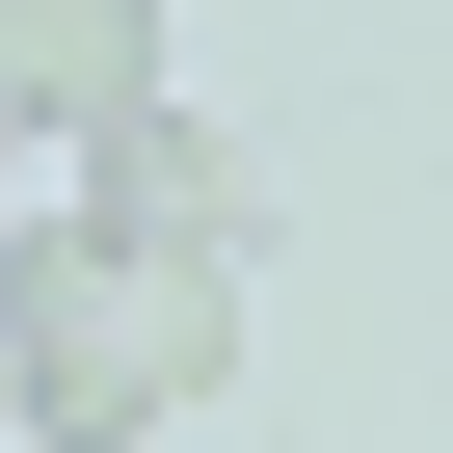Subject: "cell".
<instances>
[{"label":"cell","mask_w":453,"mask_h":453,"mask_svg":"<svg viewBox=\"0 0 453 453\" xmlns=\"http://www.w3.org/2000/svg\"><path fill=\"white\" fill-rule=\"evenodd\" d=\"M213 373H241V267L81 241V213L0 241V426H54V453H160Z\"/></svg>","instance_id":"1"},{"label":"cell","mask_w":453,"mask_h":453,"mask_svg":"<svg viewBox=\"0 0 453 453\" xmlns=\"http://www.w3.org/2000/svg\"><path fill=\"white\" fill-rule=\"evenodd\" d=\"M81 241H160V267H241V241H267V160L213 134L187 81H160V107H107V134H81Z\"/></svg>","instance_id":"2"},{"label":"cell","mask_w":453,"mask_h":453,"mask_svg":"<svg viewBox=\"0 0 453 453\" xmlns=\"http://www.w3.org/2000/svg\"><path fill=\"white\" fill-rule=\"evenodd\" d=\"M160 107V0H0V134H107Z\"/></svg>","instance_id":"3"},{"label":"cell","mask_w":453,"mask_h":453,"mask_svg":"<svg viewBox=\"0 0 453 453\" xmlns=\"http://www.w3.org/2000/svg\"><path fill=\"white\" fill-rule=\"evenodd\" d=\"M0 241H27V213H0Z\"/></svg>","instance_id":"4"}]
</instances>
